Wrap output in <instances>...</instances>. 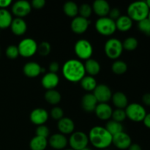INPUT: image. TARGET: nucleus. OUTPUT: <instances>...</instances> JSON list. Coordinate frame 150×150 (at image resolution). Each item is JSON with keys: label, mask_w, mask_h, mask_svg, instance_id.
I'll return each mask as SVG.
<instances>
[{"label": "nucleus", "mask_w": 150, "mask_h": 150, "mask_svg": "<svg viewBox=\"0 0 150 150\" xmlns=\"http://www.w3.org/2000/svg\"><path fill=\"white\" fill-rule=\"evenodd\" d=\"M89 141L94 147L106 149L112 144V135L102 126H95L89 131Z\"/></svg>", "instance_id": "obj_1"}, {"label": "nucleus", "mask_w": 150, "mask_h": 150, "mask_svg": "<svg viewBox=\"0 0 150 150\" xmlns=\"http://www.w3.org/2000/svg\"><path fill=\"white\" fill-rule=\"evenodd\" d=\"M62 75L68 81L76 83L86 76L84 64L79 59H71L64 62L62 67Z\"/></svg>", "instance_id": "obj_2"}, {"label": "nucleus", "mask_w": 150, "mask_h": 150, "mask_svg": "<svg viewBox=\"0 0 150 150\" xmlns=\"http://www.w3.org/2000/svg\"><path fill=\"white\" fill-rule=\"evenodd\" d=\"M149 9L145 1H138L131 3L127 7V16L132 21L139 22L147 18Z\"/></svg>", "instance_id": "obj_3"}, {"label": "nucleus", "mask_w": 150, "mask_h": 150, "mask_svg": "<svg viewBox=\"0 0 150 150\" xmlns=\"http://www.w3.org/2000/svg\"><path fill=\"white\" fill-rule=\"evenodd\" d=\"M122 42L117 38H110L105 42L104 51L108 58L117 60L120 58L123 52Z\"/></svg>", "instance_id": "obj_4"}, {"label": "nucleus", "mask_w": 150, "mask_h": 150, "mask_svg": "<svg viewBox=\"0 0 150 150\" xmlns=\"http://www.w3.org/2000/svg\"><path fill=\"white\" fill-rule=\"evenodd\" d=\"M74 51L78 58L86 61L93 54V46L88 40L80 39L75 43Z\"/></svg>", "instance_id": "obj_5"}, {"label": "nucleus", "mask_w": 150, "mask_h": 150, "mask_svg": "<svg viewBox=\"0 0 150 150\" xmlns=\"http://www.w3.org/2000/svg\"><path fill=\"white\" fill-rule=\"evenodd\" d=\"M95 27L97 32L103 36L112 35L117 30L115 21L108 16L99 18L95 22Z\"/></svg>", "instance_id": "obj_6"}, {"label": "nucleus", "mask_w": 150, "mask_h": 150, "mask_svg": "<svg viewBox=\"0 0 150 150\" xmlns=\"http://www.w3.org/2000/svg\"><path fill=\"white\" fill-rule=\"evenodd\" d=\"M17 46L19 55L25 58L33 57L38 52V45L36 41L32 38H24L21 40Z\"/></svg>", "instance_id": "obj_7"}, {"label": "nucleus", "mask_w": 150, "mask_h": 150, "mask_svg": "<svg viewBox=\"0 0 150 150\" xmlns=\"http://www.w3.org/2000/svg\"><path fill=\"white\" fill-rule=\"evenodd\" d=\"M125 110L127 118L136 122H143L145 116L146 115V111L144 107L137 103L128 104Z\"/></svg>", "instance_id": "obj_8"}, {"label": "nucleus", "mask_w": 150, "mask_h": 150, "mask_svg": "<svg viewBox=\"0 0 150 150\" xmlns=\"http://www.w3.org/2000/svg\"><path fill=\"white\" fill-rule=\"evenodd\" d=\"M89 142L88 135L82 131L73 132L68 141L70 148L73 150H81L87 147Z\"/></svg>", "instance_id": "obj_9"}, {"label": "nucleus", "mask_w": 150, "mask_h": 150, "mask_svg": "<svg viewBox=\"0 0 150 150\" xmlns=\"http://www.w3.org/2000/svg\"><path fill=\"white\" fill-rule=\"evenodd\" d=\"M32 5L31 3L25 0L17 1L12 5V13L16 18H23V17L27 16L32 11Z\"/></svg>", "instance_id": "obj_10"}, {"label": "nucleus", "mask_w": 150, "mask_h": 150, "mask_svg": "<svg viewBox=\"0 0 150 150\" xmlns=\"http://www.w3.org/2000/svg\"><path fill=\"white\" fill-rule=\"evenodd\" d=\"M93 95L99 103H107L112 97V92L105 84H98L93 91Z\"/></svg>", "instance_id": "obj_11"}, {"label": "nucleus", "mask_w": 150, "mask_h": 150, "mask_svg": "<svg viewBox=\"0 0 150 150\" xmlns=\"http://www.w3.org/2000/svg\"><path fill=\"white\" fill-rule=\"evenodd\" d=\"M49 114L45 109L42 108H37L32 110L29 115V119L32 124L35 125H42L48 121Z\"/></svg>", "instance_id": "obj_12"}, {"label": "nucleus", "mask_w": 150, "mask_h": 150, "mask_svg": "<svg viewBox=\"0 0 150 150\" xmlns=\"http://www.w3.org/2000/svg\"><path fill=\"white\" fill-rule=\"evenodd\" d=\"M112 144L119 149H127L132 144V139L127 133L122 131L113 136Z\"/></svg>", "instance_id": "obj_13"}, {"label": "nucleus", "mask_w": 150, "mask_h": 150, "mask_svg": "<svg viewBox=\"0 0 150 150\" xmlns=\"http://www.w3.org/2000/svg\"><path fill=\"white\" fill-rule=\"evenodd\" d=\"M90 25V21L81 16H76L72 20L70 28L74 33L81 35L86 32Z\"/></svg>", "instance_id": "obj_14"}, {"label": "nucleus", "mask_w": 150, "mask_h": 150, "mask_svg": "<svg viewBox=\"0 0 150 150\" xmlns=\"http://www.w3.org/2000/svg\"><path fill=\"white\" fill-rule=\"evenodd\" d=\"M48 144L51 148L57 150H62L66 148L68 144V140L64 135L62 133H54L50 136L48 140Z\"/></svg>", "instance_id": "obj_15"}, {"label": "nucleus", "mask_w": 150, "mask_h": 150, "mask_svg": "<svg viewBox=\"0 0 150 150\" xmlns=\"http://www.w3.org/2000/svg\"><path fill=\"white\" fill-rule=\"evenodd\" d=\"M59 83V77L57 73H45L42 78L41 80V84L42 87L46 90H51V89H55V88Z\"/></svg>", "instance_id": "obj_16"}, {"label": "nucleus", "mask_w": 150, "mask_h": 150, "mask_svg": "<svg viewBox=\"0 0 150 150\" xmlns=\"http://www.w3.org/2000/svg\"><path fill=\"white\" fill-rule=\"evenodd\" d=\"M92 11L100 18L107 17L108 16L111 7L105 0H95L92 6Z\"/></svg>", "instance_id": "obj_17"}, {"label": "nucleus", "mask_w": 150, "mask_h": 150, "mask_svg": "<svg viewBox=\"0 0 150 150\" xmlns=\"http://www.w3.org/2000/svg\"><path fill=\"white\" fill-rule=\"evenodd\" d=\"M98 104V100L92 93H87L82 97L81 105L83 111L86 112L91 113L95 111Z\"/></svg>", "instance_id": "obj_18"}, {"label": "nucleus", "mask_w": 150, "mask_h": 150, "mask_svg": "<svg viewBox=\"0 0 150 150\" xmlns=\"http://www.w3.org/2000/svg\"><path fill=\"white\" fill-rule=\"evenodd\" d=\"M57 127L60 133L63 135L72 134L75 130V123L73 120L68 117H63L59 120L57 123Z\"/></svg>", "instance_id": "obj_19"}, {"label": "nucleus", "mask_w": 150, "mask_h": 150, "mask_svg": "<svg viewBox=\"0 0 150 150\" xmlns=\"http://www.w3.org/2000/svg\"><path fill=\"white\" fill-rule=\"evenodd\" d=\"M42 67L36 62H28L23 67V72L28 78H36L41 74Z\"/></svg>", "instance_id": "obj_20"}, {"label": "nucleus", "mask_w": 150, "mask_h": 150, "mask_svg": "<svg viewBox=\"0 0 150 150\" xmlns=\"http://www.w3.org/2000/svg\"><path fill=\"white\" fill-rule=\"evenodd\" d=\"M10 29L12 32L16 36H21L26 33L27 30V24L23 18H13L10 25Z\"/></svg>", "instance_id": "obj_21"}, {"label": "nucleus", "mask_w": 150, "mask_h": 150, "mask_svg": "<svg viewBox=\"0 0 150 150\" xmlns=\"http://www.w3.org/2000/svg\"><path fill=\"white\" fill-rule=\"evenodd\" d=\"M113 109L108 103H98L95 108V113L98 119L108 120L111 118Z\"/></svg>", "instance_id": "obj_22"}, {"label": "nucleus", "mask_w": 150, "mask_h": 150, "mask_svg": "<svg viewBox=\"0 0 150 150\" xmlns=\"http://www.w3.org/2000/svg\"><path fill=\"white\" fill-rule=\"evenodd\" d=\"M111 100L117 108L125 109L128 105V99L125 93L122 92H117L112 94Z\"/></svg>", "instance_id": "obj_23"}, {"label": "nucleus", "mask_w": 150, "mask_h": 150, "mask_svg": "<svg viewBox=\"0 0 150 150\" xmlns=\"http://www.w3.org/2000/svg\"><path fill=\"white\" fill-rule=\"evenodd\" d=\"M84 68L86 73H88V76H95L100 73L101 70V67L100 63L97 60L94 59H89L85 62Z\"/></svg>", "instance_id": "obj_24"}, {"label": "nucleus", "mask_w": 150, "mask_h": 150, "mask_svg": "<svg viewBox=\"0 0 150 150\" xmlns=\"http://www.w3.org/2000/svg\"><path fill=\"white\" fill-rule=\"evenodd\" d=\"M117 30L125 32L130 30L133 26V21L127 16H121L115 21Z\"/></svg>", "instance_id": "obj_25"}, {"label": "nucleus", "mask_w": 150, "mask_h": 150, "mask_svg": "<svg viewBox=\"0 0 150 150\" xmlns=\"http://www.w3.org/2000/svg\"><path fill=\"white\" fill-rule=\"evenodd\" d=\"M48 145L47 139L38 136L32 138L29 142V148L31 150H45Z\"/></svg>", "instance_id": "obj_26"}, {"label": "nucleus", "mask_w": 150, "mask_h": 150, "mask_svg": "<svg viewBox=\"0 0 150 150\" xmlns=\"http://www.w3.org/2000/svg\"><path fill=\"white\" fill-rule=\"evenodd\" d=\"M13 18L11 13L7 9H0V29H7L11 25Z\"/></svg>", "instance_id": "obj_27"}, {"label": "nucleus", "mask_w": 150, "mask_h": 150, "mask_svg": "<svg viewBox=\"0 0 150 150\" xmlns=\"http://www.w3.org/2000/svg\"><path fill=\"white\" fill-rule=\"evenodd\" d=\"M81 86L83 90L86 92H93L96 86H98L97 81L93 76H85L80 81Z\"/></svg>", "instance_id": "obj_28"}, {"label": "nucleus", "mask_w": 150, "mask_h": 150, "mask_svg": "<svg viewBox=\"0 0 150 150\" xmlns=\"http://www.w3.org/2000/svg\"><path fill=\"white\" fill-rule=\"evenodd\" d=\"M45 101L51 105H57L62 100V95L56 89L47 90L44 95Z\"/></svg>", "instance_id": "obj_29"}, {"label": "nucleus", "mask_w": 150, "mask_h": 150, "mask_svg": "<svg viewBox=\"0 0 150 150\" xmlns=\"http://www.w3.org/2000/svg\"><path fill=\"white\" fill-rule=\"evenodd\" d=\"M63 12L67 16L74 18L79 14V6L74 1H67L63 5Z\"/></svg>", "instance_id": "obj_30"}, {"label": "nucleus", "mask_w": 150, "mask_h": 150, "mask_svg": "<svg viewBox=\"0 0 150 150\" xmlns=\"http://www.w3.org/2000/svg\"><path fill=\"white\" fill-rule=\"evenodd\" d=\"M105 129L113 136L114 135L117 134V133H120L123 131V125H122V123L117 122L114 121V120H110L106 123Z\"/></svg>", "instance_id": "obj_31"}, {"label": "nucleus", "mask_w": 150, "mask_h": 150, "mask_svg": "<svg viewBox=\"0 0 150 150\" xmlns=\"http://www.w3.org/2000/svg\"><path fill=\"white\" fill-rule=\"evenodd\" d=\"M112 72L116 75H122L127 70V64L122 60H116L111 66Z\"/></svg>", "instance_id": "obj_32"}, {"label": "nucleus", "mask_w": 150, "mask_h": 150, "mask_svg": "<svg viewBox=\"0 0 150 150\" xmlns=\"http://www.w3.org/2000/svg\"><path fill=\"white\" fill-rule=\"evenodd\" d=\"M138 45H139L138 40L136 39V38H133V37H129V38H127L122 42L123 49L128 51H132L136 50V48H137Z\"/></svg>", "instance_id": "obj_33"}, {"label": "nucleus", "mask_w": 150, "mask_h": 150, "mask_svg": "<svg viewBox=\"0 0 150 150\" xmlns=\"http://www.w3.org/2000/svg\"><path fill=\"white\" fill-rule=\"evenodd\" d=\"M92 12L93 11H92V6L86 3H83L79 7V14L80 15L79 16L84 18L89 19Z\"/></svg>", "instance_id": "obj_34"}, {"label": "nucleus", "mask_w": 150, "mask_h": 150, "mask_svg": "<svg viewBox=\"0 0 150 150\" xmlns=\"http://www.w3.org/2000/svg\"><path fill=\"white\" fill-rule=\"evenodd\" d=\"M111 118H112V120H114V121L122 123L127 118L125 110L120 109V108H116L115 110H113Z\"/></svg>", "instance_id": "obj_35"}, {"label": "nucleus", "mask_w": 150, "mask_h": 150, "mask_svg": "<svg viewBox=\"0 0 150 150\" xmlns=\"http://www.w3.org/2000/svg\"><path fill=\"white\" fill-rule=\"evenodd\" d=\"M51 45L47 41H43L41 42L38 47V53L42 57H46L51 53Z\"/></svg>", "instance_id": "obj_36"}, {"label": "nucleus", "mask_w": 150, "mask_h": 150, "mask_svg": "<svg viewBox=\"0 0 150 150\" xmlns=\"http://www.w3.org/2000/svg\"><path fill=\"white\" fill-rule=\"evenodd\" d=\"M138 29L146 36L150 37V21L146 18L138 22Z\"/></svg>", "instance_id": "obj_37"}, {"label": "nucleus", "mask_w": 150, "mask_h": 150, "mask_svg": "<svg viewBox=\"0 0 150 150\" xmlns=\"http://www.w3.org/2000/svg\"><path fill=\"white\" fill-rule=\"evenodd\" d=\"M6 57L10 59H16L18 57L19 51L18 49L17 45H10L7 46L5 51Z\"/></svg>", "instance_id": "obj_38"}, {"label": "nucleus", "mask_w": 150, "mask_h": 150, "mask_svg": "<svg viewBox=\"0 0 150 150\" xmlns=\"http://www.w3.org/2000/svg\"><path fill=\"white\" fill-rule=\"evenodd\" d=\"M50 115L52 117V119H54V120H60L61 119H62L64 117V111L62 108L59 106H55L51 110V112H50Z\"/></svg>", "instance_id": "obj_39"}, {"label": "nucleus", "mask_w": 150, "mask_h": 150, "mask_svg": "<svg viewBox=\"0 0 150 150\" xmlns=\"http://www.w3.org/2000/svg\"><path fill=\"white\" fill-rule=\"evenodd\" d=\"M35 133H36V136L47 139L50 135V130L49 128H48L46 125H42L38 126V127L36 128Z\"/></svg>", "instance_id": "obj_40"}, {"label": "nucleus", "mask_w": 150, "mask_h": 150, "mask_svg": "<svg viewBox=\"0 0 150 150\" xmlns=\"http://www.w3.org/2000/svg\"><path fill=\"white\" fill-rule=\"evenodd\" d=\"M121 16V13H120V10L118 8H112L110 10L109 13H108V18L111 19V20L116 21Z\"/></svg>", "instance_id": "obj_41"}, {"label": "nucleus", "mask_w": 150, "mask_h": 150, "mask_svg": "<svg viewBox=\"0 0 150 150\" xmlns=\"http://www.w3.org/2000/svg\"><path fill=\"white\" fill-rule=\"evenodd\" d=\"M31 5H32V7H34L37 10H40L45 7V0H33L31 3Z\"/></svg>", "instance_id": "obj_42"}, {"label": "nucleus", "mask_w": 150, "mask_h": 150, "mask_svg": "<svg viewBox=\"0 0 150 150\" xmlns=\"http://www.w3.org/2000/svg\"><path fill=\"white\" fill-rule=\"evenodd\" d=\"M59 70V64L57 62H52L49 64L48 66V70L50 73H57Z\"/></svg>", "instance_id": "obj_43"}, {"label": "nucleus", "mask_w": 150, "mask_h": 150, "mask_svg": "<svg viewBox=\"0 0 150 150\" xmlns=\"http://www.w3.org/2000/svg\"><path fill=\"white\" fill-rule=\"evenodd\" d=\"M142 102L146 106H150V93H146L142 96Z\"/></svg>", "instance_id": "obj_44"}, {"label": "nucleus", "mask_w": 150, "mask_h": 150, "mask_svg": "<svg viewBox=\"0 0 150 150\" xmlns=\"http://www.w3.org/2000/svg\"><path fill=\"white\" fill-rule=\"evenodd\" d=\"M12 4L10 0H0V9H6Z\"/></svg>", "instance_id": "obj_45"}, {"label": "nucleus", "mask_w": 150, "mask_h": 150, "mask_svg": "<svg viewBox=\"0 0 150 150\" xmlns=\"http://www.w3.org/2000/svg\"><path fill=\"white\" fill-rule=\"evenodd\" d=\"M143 122H144V125L147 128L150 129V113L149 114H146V115L145 116Z\"/></svg>", "instance_id": "obj_46"}, {"label": "nucleus", "mask_w": 150, "mask_h": 150, "mask_svg": "<svg viewBox=\"0 0 150 150\" xmlns=\"http://www.w3.org/2000/svg\"><path fill=\"white\" fill-rule=\"evenodd\" d=\"M127 150H142V147L139 144H132L129 148L127 149Z\"/></svg>", "instance_id": "obj_47"}, {"label": "nucleus", "mask_w": 150, "mask_h": 150, "mask_svg": "<svg viewBox=\"0 0 150 150\" xmlns=\"http://www.w3.org/2000/svg\"><path fill=\"white\" fill-rule=\"evenodd\" d=\"M146 1V4H147L148 7H149V9L150 10V0H146V1Z\"/></svg>", "instance_id": "obj_48"}, {"label": "nucleus", "mask_w": 150, "mask_h": 150, "mask_svg": "<svg viewBox=\"0 0 150 150\" xmlns=\"http://www.w3.org/2000/svg\"><path fill=\"white\" fill-rule=\"evenodd\" d=\"M81 150H92V149H91L90 148H89V147H88V146H87V147H85V148H83V149H82Z\"/></svg>", "instance_id": "obj_49"}, {"label": "nucleus", "mask_w": 150, "mask_h": 150, "mask_svg": "<svg viewBox=\"0 0 150 150\" xmlns=\"http://www.w3.org/2000/svg\"><path fill=\"white\" fill-rule=\"evenodd\" d=\"M148 19H149V20L150 21V10H149V15H148V18H147Z\"/></svg>", "instance_id": "obj_50"}, {"label": "nucleus", "mask_w": 150, "mask_h": 150, "mask_svg": "<svg viewBox=\"0 0 150 150\" xmlns=\"http://www.w3.org/2000/svg\"><path fill=\"white\" fill-rule=\"evenodd\" d=\"M64 150H73V149H72L71 148H70V149H64Z\"/></svg>", "instance_id": "obj_51"}, {"label": "nucleus", "mask_w": 150, "mask_h": 150, "mask_svg": "<svg viewBox=\"0 0 150 150\" xmlns=\"http://www.w3.org/2000/svg\"><path fill=\"white\" fill-rule=\"evenodd\" d=\"M103 150H109V149H103Z\"/></svg>", "instance_id": "obj_52"}]
</instances>
